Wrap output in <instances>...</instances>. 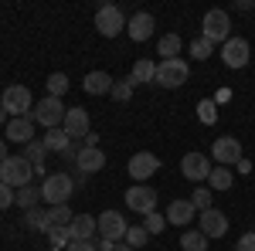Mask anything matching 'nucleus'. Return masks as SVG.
Segmentation results:
<instances>
[{"mask_svg": "<svg viewBox=\"0 0 255 251\" xmlns=\"http://www.w3.org/2000/svg\"><path fill=\"white\" fill-rule=\"evenodd\" d=\"M0 109H3L10 119L31 116V109H34L31 88H27V85H10V88H3V95H0Z\"/></svg>", "mask_w": 255, "mask_h": 251, "instance_id": "obj_1", "label": "nucleus"}, {"mask_svg": "<svg viewBox=\"0 0 255 251\" xmlns=\"http://www.w3.org/2000/svg\"><path fill=\"white\" fill-rule=\"evenodd\" d=\"M75 193V180L68 173H48L44 183H41V200H48L51 207L58 204H68V197Z\"/></svg>", "mask_w": 255, "mask_h": 251, "instance_id": "obj_2", "label": "nucleus"}, {"mask_svg": "<svg viewBox=\"0 0 255 251\" xmlns=\"http://www.w3.org/2000/svg\"><path fill=\"white\" fill-rule=\"evenodd\" d=\"M31 176H34V167L24 160V156H7L3 163H0V183H7V187H27L31 183Z\"/></svg>", "mask_w": 255, "mask_h": 251, "instance_id": "obj_3", "label": "nucleus"}, {"mask_svg": "<svg viewBox=\"0 0 255 251\" xmlns=\"http://www.w3.org/2000/svg\"><path fill=\"white\" fill-rule=\"evenodd\" d=\"M232 31V17H228V10H221V7H211L208 14H204V20H201V38H208L211 44H225V41L232 38L228 34Z\"/></svg>", "mask_w": 255, "mask_h": 251, "instance_id": "obj_4", "label": "nucleus"}, {"mask_svg": "<svg viewBox=\"0 0 255 251\" xmlns=\"http://www.w3.org/2000/svg\"><path fill=\"white\" fill-rule=\"evenodd\" d=\"M126 24H129V17L119 10L116 3H102L96 10V31L102 38H119V31H126Z\"/></svg>", "mask_w": 255, "mask_h": 251, "instance_id": "obj_5", "label": "nucleus"}, {"mask_svg": "<svg viewBox=\"0 0 255 251\" xmlns=\"http://www.w3.org/2000/svg\"><path fill=\"white\" fill-rule=\"evenodd\" d=\"M65 102L61 98H51L44 95L38 102V109H31V122H38V126H44V129H58L61 122H65Z\"/></svg>", "mask_w": 255, "mask_h": 251, "instance_id": "obj_6", "label": "nucleus"}, {"mask_svg": "<svg viewBox=\"0 0 255 251\" xmlns=\"http://www.w3.org/2000/svg\"><path fill=\"white\" fill-rule=\"evenodd\" d=\"M211 160H215V167H228L232 170V163L245 160L242 156V143H238L235 136H218L215 146H211Z\"/></svg>", "mask_w": 255, "mask_h": 251, "instance_id": "obj_7", "label": "nucleus"}, {"mask_svg": "<svg viewBox=\"0 0 255 251\" xmlns=\"http://www.w3.org/2000/svg\"><path fill=\"white\" fill-rule=\"evenodd\" d=\"M126 207L133 214H146L150 211H157V190L153 187H146V183H133L129 190H126Z\"/></svg>", "mask_w": 255, "mask_h": 251, "instance_id": "obj_8", "label": "nucleus"}, {"mask_svg": "<svg viewBox=\"0 0 255 251\" xmlns=\"http://www.w3.org/2000/svg\"><path fill=\"white\" fill-rule=\"evenodd\" d=\"M96 224H99V238H106V241H123L126 238V231H129V224H126V217L119 211H102L96 217Z\"/></svg>", "mask_w": 255, "mask_h": 251, "instance_id": "obj_9", "label": "nucleus"}, {"mask_svg": "<svg viewBox=\"0 0 255 251\" xmlns=\"http://www.w3.org/2000/svg\"><path fill=\"white\" fill-rule=\"evenodd\" d=\"M187 75H191V68H187V61H180V58L157 65V85H163V88H180L187 82Z\"/></svg>", "mask_w": 255, "mask_h": 251, "instance_id": "obj_10", "label": "nucleus"}, {"mask_svg": "<svg viewBox=\"0 0 255 251\" xmlns=\"http://www.w3.org/2000/svg\"><path fill=\"white\" fill-rule=\"evenodd\" d=\"M249 58H252V48H249L245 38H228L221 44V61H225V68H245Z\"/></svg>", "mask_w": 255, "mask_h": 251, "instance_id": "obj_11", "label": "nucleus"}, {"mask_svg": "<svg viewBox=\"0 0 255 251\" xmlns=\"http://www.w3.org/2000/svg\"><path fill=\"white\" fill-rule=\"evenodd\" d=\"M211 170H215V160H208L204 153H187L184 160H180V173L187 176V180H194V183L208 180Z\"/></svg>", "mask_w": 255, "mask_h": 251, "instance_id": "obj_12", "label": "nucleus"}, {"mask_svg": "<svg viewBox=\"0 0 255 251\" xmlns=\"http://www.w3.org/2000/svg\"><path fill=\"white\" fill-rule=\"evenodd\" d=\"M197 231L204 234L208 241H211V238H221V234H228V214L218 211V207L201 211V228H197Z\"/></svg>", "mask_w": 255, "mask_h": 251, "instance_id": "obj_13", "label": "nucleus"}, {"mask_svg": "<svg viewBox=\"0 0 255 251\" xmlns=\"http://www.w3.org/2000/svg\"><path fill=\"white\" fill-rule=\"evenodd\" d=\"M126 170H129V176H133L136 183H146V180L160 170V160L153 153H136V156H129V167H126Z\"/></svg>", "mask_w": 255, "mask_h": 251, "instance_id": "obj_14", "label": "nucleus"}, {"mask_svg": "<svg viewBox=\"0 0 255 251\" xmlns=\"http://www.w3.org/2000/svg\"><path fill=\"white\" fill-rule=\"evenodd\" d=\"M61 129L68 133V139H85V136L92 133V129H89V112L79 109V105L68 109V112H65V122H61Z\"/></svg>", "mask_w": 255, "mask_h": 251, "instance_id": "obj_15", "label": "nucleus"}, {"mask_svg": "<svg viewBox=\"0 0 255 251\" xmlns=\"http://www.w3.org/2000/svg\"><path fill=\"white\" fill-rule=\"evenodd\" d=\"M102 167H106V153H102L99 146H82L79 160H75V170H79L82 176H89V173H99Z\"/></svg>", "mask_w": 255, "mask_h": 251, "instance_id": "obj_16", "label": "nucleus"}, {"mask_svg": "<svg viewBox=\"0 0 255 251\" xmlns=\"http://www.w3.org/2000/svg\"><path fill=\"white\" fill-rule=\"evenodd\" d=\"M153 31H157V20H153V14H146V10L133 14V17H129V24H126V34H129L133 41L153 38Z\"/></svg>", "mask_w": 255, "mask_h": 251, "instance_id": "obj_17", "label": "nucleus"}, {"mask_svg": "<svg viewBox=\"0 0 255 251\" xmlns=\"http://www.w3.org/2000/svg\"><path fill=\"white\" fill-rule=\"evenodd\" d=\"M163 217H167V224H177V228H184V224H191L197 217L194 204L191 200H170L167 204V211H163Z\"/></svg>", "mask_w": 255, "mask_h": 251, "instance_id": "obj_18", "label": "nucleus"}, {"mask_svg": "<svg viewBox=\"0 0 255 251\" xmlns=\"http://www.w3.org/2000/svg\"><path fill=\"white\" fill-rule=\"evenodd\" d=\"M7 139L10 143H20V146H27L31 139H34V122H31V116H20V119H10L7 122Z\"/></svg>", "mask_w": 255, "mask_h": 251, "instance_id": "obj_19", "label": "nucleus"}, {"mask_svg": "<svg viewBox=\"0 0 255 251\" xmlns=\"http://www.w3.org/2000/svg\"><path fill=\"white\" fill-rule=\"evenodd\" d=\"M68 234H72V241H92V234H99L96 217H92V214H75Z\"/></svg>", "mask_w": 255, "mask_h": 251, "instance_id": "obj_20", "label": "nucleus"}, {"mask_svg": "<svg viewBox=\"0 0 255 251\" xmlns=\"http://www.w3.org/2000/svg\"><path fill=\"white\" fill-rule=\"evenodd\" d=\"M82 85H85V92H89V95H109L116 82H113V75H109V72H89Z\"/></svg>", "mask_w": 255, "mask_h": 251, "instance_id": "obj_21", "label": "nucleus"}, {"mask_svg": "<svg viewBox=\"0 0 255 251\" xmlns=\"http://www.w3.org/2000/svg\"><path fill=\"white\" fill-rule=\"evenodd\" d=\"M150 82H157V65L150 58H139L133 65V72H129V85L136 88V85H150Z\"/></svg>", "mask_w": 255, "mask_h": 251, "instance_id": "obj_22", "label": "nucleus"}, {"mask_svg": "<svg viewBox=\"0 0 255 251\" xmlns=\"http://www.w3.org/2000/svg\"><path fill=\"white\" fill-rule=\"evenodd\" d=\"M44 153H48V146H44L41 139H31V143L24 146V153H20V156L34 167V173H44Z\"/></svg>", "mask_w": 255, "mask_h": 251, "instance_id": "obj_23", "label": "nucleus"}, {"mask_svg": "<svg viewBox=\"0 0 255 251\" xmlns=\"http://www.w3.org/2000/svg\"><path fill=\"white\" fill-rule=\"evenodd\" d=\"M41 143L48 146V153H65L72 139H68V133H65V129L58 126V129H48V133L41 136Z\"/></svg>", "mask_w": 255, "mask_h": 251, "instance_id": "obj_24", "label": "nucleus"}, {"mask_svg": "<svg viewBox=\"0 0 255 251\" xmlns=\"http://www.w3.org/2000/svg\"><path fill=\"white\" fill-rule=\"evenodd\" d=\"M72 221H75L72 207H68V204H58V207L48 211V231H51V228H72Z\"/></svg>", "mask_w": 255, "mask_h": 251, "instance_id": "obj_25", "label": "nucleus"}, {"mask_svg": "<svg viewBox=\"0 0 255 251\" xmlns=\"http://www.w3.org/2000/svg\"><path fill=\"white\" fill-rule=\"evenodd\" d=\"M157 55H160V61H174L180 55V38L177 34H163L157 41Z\"/></svg>", "mask_w": 255, "mask_h": 251, "instance_id": "obj_26", "label": "nucleus"}, {"mask_svg": "<svg viewBox=\"0 0 255 251\" xmlns=\"http://www.w3.org/2000/svg\"><path fill=\"white\" fill-rule=\"evenodd\" d=\"M232 180H235V176H232V170H228V167H215V170H211V176H208V187H211V190L228 193V190H232Z\"/></svg>", "mask_w": 255, "mask_h": 251, "instance_id": "obj_27", "label": "nucleus"}, {"mask_svg": "<svg viewBox=\"0 0 255 251\" xmlns=\"http://www.w3.org/2000/svg\"><path fill=\"white\" fill-rule=\"evenodd\" d=\"M180 248L184 251H208V238H204V234L197 231H184V238H180Z\"/></svg>", "mask_w": 255, "mask_h": 251, "instance_id": "obj_28", "label": "nucleus"}, {"mask_svg": "<svg viewBox=\"0 0 255 251\" xmlns=\"http://www.w3.org/2000/svg\"><path fill=\"white\" fill-rule=\"evenodd\" d=\"M24 224H27L31 231H44L48 234V211H38V207L24 211Z\"/></svg>", "mask_w": 255, "mask_h": 251, "instance_id": "obj_29", "label": "nucleus"}, {"mask_svg": "<svg viewBox=\"0 0 255 251\" xmlns=\"http://www.w3.org/2000/svg\"><path fill=\"white\" fill-rule=\"evenodd\" d=\"M38 197H41V187H34V183H27V187H20L17 190V207H24V211H31L34 204H38Z\"/></svg>", "mask_w": 255, "mask_h": 251, "instance_id": "obj_30", "label": "nucleus"}, {"mask_svg": "<svg viewBox=\"0 0 255 251\" xmlns=\"http://www.w3.org/2000/svg\"><path fill=\"white\" fill-rule=\"evenodd\" d=\"M44 85H48V95L51 98H61L65 92H68V75H65V72H55V75H48Z\"/></svg>", "mask_w": 255, "mask_h": 251, "instance_id": "obj_31", "label": "nucleus"}, {"mask_svg": "<svg viewBox=\"0 0 255 251\" xmlns=\"http://www.w3.org/2000/svg\"><path fill=\"white\" fill-rule=\"evenodd\" d=\"M143 228H146V234H160L163 228H167V217L160 211H150L146 217H143Z\"/></svg>", "mask_w": 255, "mask_h": 251, "instance_id": "obj_32", "label": "nucleus"}, {"mask_svg": "<svg viewBox=\"0 0 255 251\" xmlns=\"http://www.w3.org/2000/svg\"><path fill=\"white\" fill-rule=\"evenodd\" d=\"M146 238H150V234H146V228H143V224H136V228H129V231H126V238H123V241L136 251V248H143V245H146Z\"/></svg>", "mask_w": 255, "mask_h": 251, "instance_id": "obj_33", "label": "nucleus"}, {"mask_svg": "<svg viewBox=\"0 0 255 251\" xmlns=\"http://www.w3.org/2000/svg\"><path fill=\"white\" fill-rule=\"evenodd\" d=\"M211 187H197L194 193H191V204H194V211H208L211 207Z\"/></svg>", "mask_w": 255, "mask_h": 251, "instance_id": "obj_34", "label": "nucleus"}, {"mask_svg": "<svg viewBox=\"0 0 255 251\" xmlns=\"http://www.w3.org/2000/svg\"><path fill=\"white\" fill-rule=\"evenodd\" d=\"M197 116H201L204 126H215L218 122V105L215 102H201V105H197Z\"/></svg>", "mask_w": 255, "mask_h": 251, "instance_id": "obj_35", "label": "nucleus"}, {"mask_svg": "<svg viewBox=\"0 0 255 251\" xmlns=\"http://www.w3.org/2000/svg\"><path fill=\"white\" fill-rule=\"evenodd\" d=\"M211 51H215V44L208 38H197L194 44H191V55H194L197 61H204V58H211Z\"/></svg>", "mask_w": 255, "mask_h": 251, "instance_id": "obj_36", "label": "nucleus"}, {"mask_svg": "<svg viewBox=\"0 0 255 251\" xmlns=\"http://www.w3.org/2000/svg\"><path fill=\"white\" fill-rule=\"evenodd\" d=\"M48 238H51V248H68V245H72L68 228H51V231H48Z\"/></svg>", "mask_w": 255, "mask_h": 251, "instance_id": "obj_37", "label": "nucleus"}, {"mask_svg": "<svg viewBox=\"0 0 255 251\" xmlns=\"http://www.w3.org/2000/svg\"><path fill=\"white\" fill-rule=\"evenodd\" d=\"M109 95L116 98V102H126V98H133V85H129V78H126V82H116Z\"/></svg>", "mask_w": 255, "mask_h": 251, "instance_id": "obj_38", "label": "nucleus"}, {"mask_svg": "<svg viewBox=\"0 0 255 251\" xmlns=\"http://www.w3.org/2000/svg\"><path fill=\"white\" fill-rule=\"evenodd\" d=\"M14 200H17V190H14V187H7V183H0V211H7Z\"/></svg>", "mask_w": 255, "mask_h": 251, "instance_id": "obj_39", "label": "nucleus"}, {"mask_svg": "<svg viewBox=\"0 0 255 251\" xmlns=\"http://www.w3.org/2000/svg\"><path fill=\"white\" fill-rule=\"evenodd\" d=\"M235 251H255V231L242 234V238H238V245H235Z\"/></svg>", "mask_w": 255, "mask_h": 251, "instance_id": "obj_40", "label": "nucleus"}, {"mask_svg": "<svg viewBox=\"0 0 255 251\" xmlns=\"http://www.w3.org/2000/svg\"><path fill=\"white\" fill-rule=\"evenodd\" d=\"M65 251H99V248L92 245V241H72V245H68Z\"/></svg>", "mask_w": 255, "mask_h": 251, "instance_id": "obj_41", "label": "nucleus"}, {"mask_svg": "<svg viewBox=\"0 0 255 251\" xmlns=\"http://www.w3.org/2000/svg\"><path fill=\"white\" fill-rule=\"evenodd\" d=\"M82 146H99V136H96V133H89L85 139H82Z\"/></svg>", "mask_w": 255, "mask_h": 251, "instance_id": "obj_42", "label": "nucleus"}, {"mask_svg": "<svg viewBox=\"0 0 255 251\" xmlns=\"http://www.w3.org/2000/svg\"><path fill=\"white\" fill-rule=\"evenodd\" d=\"M7 156H10V153H7V139H3V136H0V163H3V160H7Z\"/></svg>", "mask_w": 255, "mask_h": 251, "instance_id": "obj_43", "label": "nucleus"}, {"mask_svg": "<svg viewBox=\"0 0 255 251\" xmlns=\"http://www.w3.org/2000/svg\"><path fill=\"white\" fill-rule=\"evenodd\" d=\"M113 251H133V248H129L126 241H119V245H116V248H113Z\"/></svg>", "mask_w": 255, "mask_h": 251, "instance_id": "obj_44", "label": "nucleus"}, {"mask_svg": "<svg viewBox=\"0 0 255 251\" xmlns=\"http://www.w3.org/2000/svg\"><path fill=\"white\" fill-rule=\"evenodd\" d=\"M0 122H10V116H7V112H3V109H0Z\"/></svg>", "mask_w": 255, "mask_h": 251, "instance_id": "obj_45", "label": "nucleus"}, {"mask_svg": "<svg viewBox=\"0 0 255 251\" xmlns=\"http://www.w3.org/2000/svg\"><path fill=\"white\" fill-rule=\"evenodd\" d=\"M0 95H3V88H0Z\"/></svg>", "mask_w": 255, "mask_h": 251, "instance_id": "obj_46", "label": "nucleus"}]
</instances>
